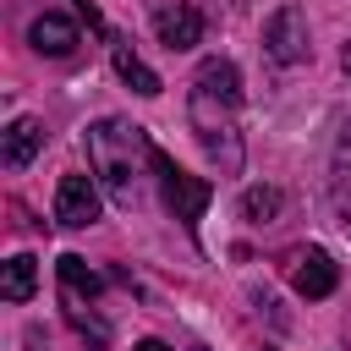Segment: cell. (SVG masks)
Masks as SVG:
<instances>
[{
  "label": "cell",
  "instance_id": "obj_1",
  "mask_svg": "<svg viewBox=\"0 0 351 351\" xmlns=\"http://www.w3.org/2000/svg\"><path fill=\"white\" fill-rule=\"evenodd\" d=\"M88 165L99 176V186L121 203V208H137L143 197V170H154V143L143 126L121 121V115H104L88 126Z\"/></svg>",
  "mask_w": 351,
  "mask_h": 351
},
{
  "label": "cell",
  "instance_id": "obj_2",
  "mask_svg": "<svg viewBox=\"0 0 351 351\" xmlns=\"http://www.w3.org/2000/svg\"><path fill=\"white\" fill-rule=\"evenodd\" d=\"M186 115H192V132H197L203 154H208V159H214L225 176H236V170H241V159H247V148H241V126H236V104L192 82Z\"/></svg>",
  "mask_w": 351,
  "mask_h": 351
},
{
  "label": "cell",
  "instance_id": "obj_3",
  "mask_svg": "<svg viewBox=\"0 0 351 351\" xmlns=\"http://www.w3.org/2000/svg\"><path fill=\"white\" fill-rule=\"evenodd\" d=\"M154 176H159L165 208L181 219V230H186V236H197V219H203V208H208V197H214V181L186 176V170H181L170 154H159V148H154Z\"/></svg>",
  "mask_w": 351,
  "mask_h": 351
},
{
  "label": "cell",
  "instance_id": "obj_4",
  "mask_svg": "<svg viewBox=\"0 0 351 351\" xmlns=\"http://www.w3.org/2000/svg\"><path fill=\"white\" fill-rule=\"evenodd\" d=\"M263 49H269V60H280V66H302L307 60V16H302V5H280L269 22H263Z\"/></svg>",
  "mask_w": 351,
  "mask_h": 351
},
{
  "label": "cell",
  "instance_id": "obj_5",
  "mask_svg": "<svg viewBox=\"0 0 351 351\" xmlns=\"http://www.w3.org/2000/svg\"><path fill=\"white\" fill-rule=\"evenodd\" d=\"M55 219L66 230H88L99 219V186H93V176H60V186H55Z\"/></svg>",
  "mask_w": 351,
  "mask_h": 351
},
{
  "label": "cell",
  "instance_id": "obj_6",
  "mask_svg": "<svg viewBox=\"0 0 351 351\" xmlns=\"http://www.w3.org/2000/svg\"><path fill=\"white\" fill-rule=\"evenodd\" d=\"M154 33H159L165 49H192V44H203V11H197L192 0L159 5V11H154Z\"/></svg>",
  "mask_w": 351,
  "mask_h": 351
},
{
  "label": "cell",
  "instance_id": "obj_7",
  "mask_svg": "<svg viewBox=\"0 0 351 351\" xmlns=\"http://www.w3.org/2000/svg\"><path fill=\"white\" fill-rule=\"evenodd\" d=\"M291 285H296L307 302H324V296L340 285V269H335V258H329L324 247H307V252H296V263H291Z\"/></svg>",
  "mask_w": 351,
  "mask_h": 351
},
{
  "label": "cell",
  "instance_id": "obj_8",
  "mask_svg": "<svg viewBox=\"0 0 351 351\" xmlns=\"http://www.w3.org/2000/svg\"><path fill=\"white\" fill-rule=\"evenodd\" d=\"M27 38H33V49L38 55H49V60H66L82 38H77V22L71 16H60V11H44L33 27H27Z\"/></svg>",
  "mask_w": 351,
  "mask_h": 351
},
{
  "label": "cell",
  "instance_id": "obj_9",
  "mask_svg": "<svg viewBox=\"0 0 351 351\" xmlns=\"http://www.w3.org/2000/svg\"><path fill=\"white\" fill-rule=\"evenodd\" d=\"M44 148V121H33V115H16L11 126H5V170H27L33 165V154Z\"/></svg>",
  "mask_w": 351,
  "mask_h": 351
},
{
  "label": "cell",
  "instance_id": "obj_10",
  "mask_svg": "<svg viewBox=\"0 0 351 351\" xmlns=\"http://www.w3.org/2000/svg\"><path fill=\"white\" fill-rule=\"evenodd\" d=\"M329 192H335V208L351 219V121H340V132H335V154H329Z\"/></svg>",
  "mask_w": 351,
  "mask_h": 351
},
{
  "label": "cell",
  "instance_id": "obj_11",
  "mask_svg": "<svg viewBox=\"0 0 351 351\" xmlns=\"http://www.w3.org/2000/svg\"><path fill=\"white\" fill-rule=\"evenodd\" d=\"M110 60H115V71H121V82H126L132 93L154 99V93L165 88V82H159V77H154V71H148L137 55H132V44H126V38H115V33H110Z\"/></svg>",
  "mask_w": 351,
  "mask_h": 351
},
{
  "label": "cell",
  "instance_id": "obj_12",
  "mask_svg": "<svg viewBox=\"0 0 351 351\" xmlns=\"http://www.w3.org/2000/svg\"><path fill=\"white\" fill-rule=\"evenodd\" d=\"M192 82L208 88V93H219V99H230V104H241V71H236L230 60H203Z\"/></svg>",
  "mask_w": 351,
  "mask_h": 351
},
{
  "label": "cell",
  "instance_id": "obj_13",
  "mask_svg": "<svg viewBox=\"0 0 351 351\" xmlns=\"http://www.w3.org/2000/svg\"><path fill=\"white\" fill-rule=\"evenodd\" d=\"M33 285H38V258L16 252V258L5 263V274H0V296H5V302H27Z\"/></svg>",
  "mask_w": 351,
  "mask_h": 351
},
{
  "label": "cell",
  "instance_id": "obj_14",
  "mask_svg": "<svg viewBox=\"0 0 351 351\" xmlns=\"http://www.w3.org/2000/svg\"><path fill=\"white\" fill-rule=\"evenodd\" d=\"M55 269H60V285H66V296H82V302H93V296L104 291V280H99V274L88 269V258H77V252H66Z\"/></svg>",
  "mask_w": 351,
  "mask_h": 351
},
{
  "label": "cell",
  "instance_id": "obj_15",
  "mask_svg": "<svg viewBox=\"0 0 351 351\" xmlns=\"http://www.w3.org/2000/svg\"><path fill=\"white\" fill-rule=\"evenodd\" d=\"M280 208H285L280 186H247V192H241V219H252V225L280 219Z\"/></svg>",
  "mask_w": 351,
  "mask_h": 351
},
{
  "label": "cell",
  "instance_id": "obj_16",
  "mask_svg": "<svg viewBox=\"0 0 351 351\" xmlns=\"http://www.w3.org/2000/svg\"><path fill=\"white\" fill-rule=\"evenodd\" d=\"M66 318H71V329H77V335H82L93 351H104V346H110L104 318H99V313H88V302H82V296H66Z\"/></svg>",
  "mask_w": 351,
  "mask_h": 351
},
{
  "label": "cell",
  "instance_id": "obj_17",
  "mask_svg": "<svg viewBox=\"0 0 351 351\" xmlns=\"http://www.w3.org/2000/svg\"><path fill=\"white\" fill-rule=\"evenodd\" d=\"M132 351H170V346H165V340H137Z\"/></svg>",
  "mask_w": 351,
  "mask_h": 351
},
{
  "label": "cell",
  "instance_id": "obj_18",
  "mask_svg": "<svg viewBox=\"0 0 351 351\" xmlns=\"http://www.w3.org/2000/svg\"><path fill=\"white\" fill-rule=\"evenodd\" d=\"M340 66H346V71H351V44H346V49H340Z\"/></svg>",
  "mask_w": 351,
  "mask_h": 351
},
{
  "label": "cell",
  "instance_id": "obj_19",
  "mask_svg": "<svg viewBox=\"0 0 351 351\" xmlns=\"http://www.w3.org/2000/svg\"><path fill=\"white\" fill-rule=\"evenodd\" d=\"M230 5H236V11H241V0H230Z\"/></svg>",
  "mask_w": 351,
  "mask_h": 351
}]
</instances>
